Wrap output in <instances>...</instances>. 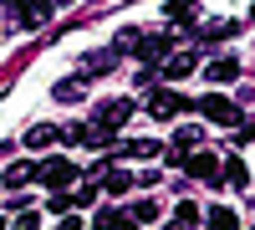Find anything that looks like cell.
I'll list each match as a JSON object with an SVG mask.
<instances>
[{
  "mask_svg": "<svg viewBox=\"0 0 255 230\" xmlns=\"http://www.w3.org/2000/svg\"><path fill=\"white\" fill-rule=\"evenodd\" d=\"M128 118H133V102H128V97H113V102H102V108H97V123H102V128H118V123H128Z\"/></svg>",
  "mask_w": 255,
  "mask_h": 230,
  "instance_id": "5",
  "label": "cell"
},
{
  "mask_svg": "<svg viewBox=\"0 0 255 230\" xmlns=\"http://www.w3.org/2000/svg\"><path fill=\"white\" fill-rule=\"evenodd\" d=\"M56 97H61V102H77V97H82V82H77V77L56 82Z\"/></svg>",
  "mask_w": 255,
  "mask_h": 230,
  "instance_id": "20",
  "label": "cell"
},
{
  "mask_svg": "<svg viewBox=\"0 0 255 230\" xmlns=\"http://www.w3.org/2000/svg\"><path fill=\"white\" fill-rule=\"evenodd\" d=\"M204 225H209V230H240V215H235V210H209Z\"/></svg>",
  "mask_w": 255,
  "mask_h": 230,
  "instance_id": "14",
  "label": "cell"
},
{
  "mask_svg": "<svg viewBox=\"0 0 255 230\" xmlns=\"http://www.w3.org/2000/svg\"><path fill=\"white\" fill-rule=\"evenodd\" d=\"M199 36L204 41H225V36H235V26H230V20H215V26H204Z\"/></svg>",
  "mask_w": 255,
  "mask_h": 230,
  "instance_id": "21",
  "label": "cell"
},
{
  "mask_svg": "<svg viewBox=\"0 0 255 230\" xmlns=\"http://www.w3.org/2000/svg\"><path fill=\"white\" fill-rule=\"evenodd\" d=\"M184 108H189V102H184L179 92H153V102H148V113H153L158 123H168V118H179Z\"/></svg>",
  "mask_w": 255,
  "mask_h": 230,
  "instance_id": "4",
  "label": "cell"
},
{
  "mask_svg": "<svg viewBox=\"0 0 255 230\" xmlns=\"http://www.w3.org/2000/svg\"><path fill=\"white\" fill-rule=\"evenodd\" d=\"M199 113H204V123H215V128H240V108H235V102H230V97H220V92H209L204 102H199Z\"/></svg>",
  "mask_w": 255,
  "mask_h": 230,
  "instance_id": "2",
  "label": "cell"
},
{
  "mask_svg": "<svg viewBox=\"0 0 255 230\" xmlns=\"http://www.w3.org/2000/svg\"><path fill=\"white\" fill-rule=\"evenodd\" d=\"M26 179H36V164H10L5 169V190H20Z\"/></svg>",
  "mask_w": 255,
  "mask_h": 230,
  "instance_id": "12",
  "label": "cell"
},
{
  "mask_svg": "<svg viewBox=\"0 0 255 230\" xmlns=\"http://www.w3.org/2000/svg\"><path fill=\"white\" fill-rule=\"evenodd\" d=\"M56 5H67V0H56Z\"/></svg>",
  "mask_w": 255,
  "mask_h": 230,
  "instance_id": "29",
  "label": "cell"
},
{
  "mask_svg": "<svg viewBox=\"0 0 255 230\" xmlns=\"http://www.w3.org/2000/svg\"><path fill=\"white\" fill-rule=\"evenodd\" d=\"M0 230H5V220H0Z\"/></svg>",
  "mask_w": 255,
  "mask_h": 230,
  "instance_id": "30",
  "label": "cell"
},
{
  "mask_svg": "<svg viewBox=\"0 0 255 230\" xmlns=\"http://www.w3.org/2000/svg\"><path fill=\"white\" fill-rule=\"evenodd\" d=\"M225 184H235V190H245V184H250L245 159H225Z\"/></svg>",
  "mask_w": 255,
  "mask_h": 230,
  "instance_id": "10",
  "label": "cell"
},
{
  "mask_svg": "<svg viewBox=\"0 0 255 230\" xmlns=\"http://www.w3.org/2000/svg\"><path fill=\"white\" fill-rule=\"evenodd\" d=\"M10 230H41V215H36V210H20V215H15V225H10Z\"/></svg>",
  "mask_w": 255,
  "mask_h": 230,
  "instance_id": "23",
  "label": "cell"
},
{
  "mask_svg": "<svg viewBox=\"0 0 255 230\" xmlns=\"http://www.w3.org/2000/svg\"><path fill=\"white\" fill-rule=\"evenodd\" d=\"M51 5H56V0H26L20 20H26V26H46V20H51Z\"/></svg>",
  "mask_w": 255,
  "mask_h": 230,
  "instance_id": "8",
  "label": "cell"
},
{
  "mask_svg": "<svg viewBox=\"0 0 255 230\" xmlns=\"http://www.w3.org/2000/svg\"><path fill=\"white\" fill-rule=\"evenodd\" d=\"M204 77H209V82H235V77H240V61H235V56H215V61L204 67Z\"/></svg>",
  "mask_w": 255,
  "mask_h": 230,
  "instance_id": "6",
  "label": "cell"
},
{
  "mask_svg": "<svg viewBox=\"0 0 255 230\" xmlns=\"http://www.w3.org/2000/svg\"><path fill=\"white\" fill-rule=\"evenodd\" d=\"M118 230H138V220H123V225H118Z\"/></svg>",
  "mask_w": 255,
  "mask_h": 230,
  "instance_id": "27",
  "label": "cell"
},
{
  "mask_svg": "<svg viewBox=\"0 0 255 230\" xmlns=\"http://www.w3.org/2000/svg\"><path fill=\"white\" fill-rule=\"evenodd\" d=\"M72 200H77V210H87V205H92V200H97V184H92V179H87V184H82V190H77V195H72Z\"/></svg>",
  "mask_w": 255,
  "mask_h": 230,
  "instance_id": "24",
  "label": "cell"
},
{
  "mask_svg": "<svg viewBox=\"0 0 255 230\" xmlns=\"http://www.w3.org/2000/svg\"><path fill=\"white\" fill-rule=\"evenodd\" d=\"M235 138H240V143H255V123H240V128H235Z\"/></svg>",
  "mask_w": 255,
  "mask_h": 230,
  "instance_id": "25",
  "label": "cell"
},
{
  "mask_svg": "<svg viewBox=\"0 0 255 230\" xmlns=\"http://www.w3.org/2000/svg\"><path fill=\"white\" fill-rule=\"evenodd\" d=\"M92 225H97V230H118V225H123V215H118V210H97V220H92Z\"/></svg>",
  "mask_w": 255,
  "mask_h": 230,
  "instance_id": "22",
  "label": "cell"
},
{
  "mask_svg": "<svg viewBox=\"0 0 255 230\" xmlns=\"http://www.w3.org/2000/svg\"><path fill=\"white\" fill-rule=\"evenodd\" d=\"M168 20H184V26H189V20H194V10H199V0H168Z\"/></svg>",
  "mask_w": 255,
  "mask_h": 230,
  "instance_id": "11",
  "label": "cell"
},
{
  "mask_svg": "<svg viewBox=\"0 0 255 230\" xmlns=\"http://www.w3.org/2000/svg\"><path fill=\"white\" fill-rule=\"evenodd\" d=\"M128 210H133V220H138V225H153V220H158V205H153V200H133Z\"/></svg>",
  "mask_w": 255,
  "mask_h": 230,
  "instance_id": "15",
  "label": "cell"
},
{
  "mask_svg": "<svg viewBox=\"0 0 255 230\" xmlns=\"http://www.w3.org/2000/svg\"><path fill=\"white\" fill-rule=\"evenodd\" d=\"M194 61H199L194 51H174V56L163 61V77H174V82H179V77H189V72H194Z\"/></svg>",
  "mask_w": 255,
  "mask_h": 230,
  "instance_id": "7",
  "label": "cell"
},
{
  "mask_svg": "<svg viewBox=\"0 0 255 230\" xmlns=\"http://www.w3.org/2000/svg\"><path fill=\"white\" fill-rule=\"evenodd\" d=\"M46 210H51V215H72V210H77V200H67V195L56 190V195L46 200Z\"/></svg>",
  "mask_w": 255,
  "mask_h": 230,
  "instance_id": "19",
  "label": "cell"
},
{
  "mask_svg": "<svg viewBox=\"0 0 255 230\" xmlns=\"http://www.w3.org/2000/svg\"><path fill=\"white\" fill-rule=\"evenodd\" d=\"M128 184H133V174H128V169H113V174H102V190H108V195H128Z\"/></svg>",
  "mask_w": 255,
  "mask_h": 230,
  "instance_id": "13",
  "label": "cell"
},
{
  "mask_svg": "<svg viewBox=\"0 0 255 230\" xmlns=\"http://www.w3.org/2000/svg\"><path fill=\"white\" fill-rule=\"evenodd\" d=\"M184 169L194 174V179H204V184H225V164H220L215 154H189Z\"/></svg>",
  "mask_w": 255,
  "mask_h": 230,
  "instance_id": "3",
  "label": "cell"
},
{
  "mask_svg": "<svg viewBox=\"0 0 255 230\" xmlns=\"http://www.w3.org/2000/svg\"><path fill=\"white\" fill-rule=\"evenodd\" d=\"M174 220L194 230V225H199V205H189V200H179V205H174Z\"/></svg>",
  "mask_w": 255,
  "mask_h": 230,
  "instance_id": "17",
  "label": "cell"
},
{
  "mask_svg": "<svg viewBox=\"0 0 255 230\" xmlns=\"http://www.w3.org/2000/svg\"><path fill=\"white\" fill-rule=\"evenodd\" d=\"M143 61H158V56H168V41L163 36H138V46H133Z\"/></svg>",
  "mask_w": 255,
  "mask_h": 230,
  "instance_id": "9",
  "label": "cell"
},
{
  "mask_svg": "<svg viewBox=\"0 0 255 230\" xmlns=\"http://www.w3.org/2000/svg\"><path fill=\"white\" fill-rule=\"evenodd\" d=\"M61 138V128H31L26 133V149H46V143H56Z\"/></svg>",
  "mask_w": 255,
  "mask_h": 230,
  "instance_id": "16",
  "label": "cell"
},
{
  "mask_svg": "<svg viewBox=\"0 0 255 230\" xmlns=\"http://www.w3.org/2000/svg\"><path fill=\"white\" fill-rule=\"evenodd\" d=\"M77 174H82V169H77L72 159H61V154H56V159H46V164H36V184H46L51 195H56V190H67Z\"/></svg>",
  "mask_w": 255,
  "mask_h": 230,
  "instance_id": "1",
  "label": "cell"
},
{
  "mask_svg": "<svg viewBox=\"0 0 255 230\" xmlns=\"http://www.w3.org/2000/svg\"><path fill=\"white\" fill-rule=\"evenodd\" d=\"M163 230H189V225H179V220H174V225H163Z\"/></svg>",
  "mask_w": 255,
  "mask_h": 230,
  "instance_id": "28",
  "label": "cell"
},
{
  "mask_svg": "<svg viewBox=\"0 0 255 230\" xmlns=\"http://www.w3.org/2000/svg\"><path fill=\"white\" fill-rule=\"evenodd\" d=\"M250 20H255V10H250Z\"/></svg>",
  "mask_w": 255,
  "mask_h": 230,
  "instance_id": "31",
  "label": "cell"
},
{
  "mask_svg": "<svg viewBox=\"0 0 255 230\" xmlns=\"http://www.w3.org/2000/svg\"><path fill=\"white\" fill-rule=\"evenodd\" d=\"M61 230H82V215H61Z\"/></svg>",
  "mask_w": 255,
  "mask_h": 230,
  "instance_id": "26",
  "label": "cell"
},
{
  "mask_svg": "<svg viewBox=\"0 0 255 230\" xmlns=\"http://www.w3.org/2000/svg\"><path fill=\"white\" fill-rule=\"evenodd\" d=\"M123 154H128V159H153V154H158V143H153V138H138V143H128Z\"/></svg>",
  "mask_w": 255,
  "mask_h": 230,
  "instance_id": "18",
  "label": "cell"
}]
</instances>
